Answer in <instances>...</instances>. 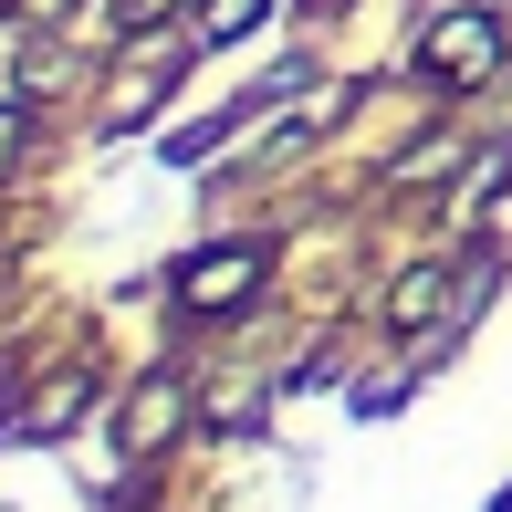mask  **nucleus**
I'll return each mask as SVG.
<instances>
[{"label": "nucleus", "instance_id": "f257e3e1", "mask_svg": "<svg viewBox=\"0 0 512 512\" xmlns=\"http://www.w3.org/2000/svg\"><path fill=\"white\" fill-rule=\"evenodd\" d=\"M492 63H502V21H492V11H450V21H429V74L471 84V74H492Z\"/></svg>", "mask_w": 512, "mask_h": 512}, {"label": "nucleus", "instance_id": "f03ea898", "mask_svg": "<svg viewBox=\"0 0 512 512\" xmlns=\"http://www.w3.org/2000/svg\"><path fill=\"white\" fill-rule=\"evenodd\" d=\"M251 283H262V251H199V262L189 272H178V304H189V314H220V304H241V293Z\"/></svg>", "mask_w": 512, "mask_h": 512}, {"label": "nucleus", "instance_id": "7ed1b4c3", "mask_svg": "<svg viewBox=\"0 0 512 512\" xmlns=\"http://www.w3.org/2000/svg\"><path fill=\"white\" fill-rule=\"evenodd\" d=\"M178 84V53H157V42H136V63H126V84H115V105H105V136H126L136 115H147L157 95Z\"/></svg>", "mask_w": 512, "mask_h": 512}, {"label": "nucleus", "instance_id": "20e7f679", "mask_svg": "<svg viewBox=\"0 0 512 512\" xmlns=\"http://www.w3.org/2000/svg\"><path fill=\"white\" fill-rule=\"evenodd\" d=\"M178 418H189V398H178V387H168V377H147V398H136V408H126V450H157V439H168V429H178Z\"/></svg>", "mask_w": 512, "mask_h": 512}, {"label": "nucleus", "instance_id": "39448f33", "mask_svg": "<svg viewBox=\"0 0 512 512\" xmlns=\"http://www.w3.org/2000/svg\"><path fill=\"white\" fill-rule=\"evenodd\" d=\"M251 21H262V0H209V11H199V32H209V42H241Z\"/></svg>", "mask_w": 512, "mask_h": 512}, {"label": "nucleus", "instance_id": "423d86ee", "mask_svg": "<svg viewBox=\"0 0 512 512\" xmlns=\"http://www.w3.org/2000/svg\"><path fill=\"white\" fill-rule=\"evenodd\" d=\"M450 157H460V136H429V147H418V157H408L398 178H439V168H450Z\"/></svg>", "mask_w": 512, "mask_h": 512}, {"label": "nucleus", "instance_id": "0eeeda50", "mask_svg": "<svg viewBox=\"0 0 512 512\" xmlns=\"http://www.w3.org/2000/svg\"><path fill=\"white\" fill-rule=\"evenodd\" d=\"M11 157H21V115H0V168H11Z\"/></svg>", "mask_w": 512, "mask_h": 512}, {"label": "nucleus", "instance_id": "6e6552de", "mask_svg": "<svg viewBox=\"0 0 512 512\" xmlns=\"http://www.w3.org/2000/svg\"><path fill=\"white\" fill-rule=\"evenodd\" d=\"M21 11H63V0H21Z\"/></svg>", "mask_w": 512, "mask_h": 512}]
</instances>
